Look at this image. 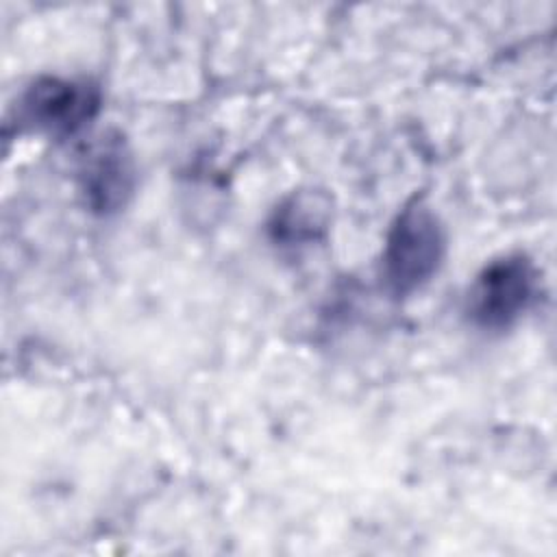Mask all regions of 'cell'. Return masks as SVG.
Here are the masks:
<instances>
[{
  "instance_id": "obj_2",
  "label": "cell",
  "mask_w": 557,
  "mask_h": 557,
  "mask_svg": "<svg viewBox=\"0 0 557 557\" xmlns=\"http://www.w3.org/2000/svg\"><path fill=\"white\" fill-rule=\"evenodd\" d=\"M535 270L522 255H505L490 261L468 294V313L483 329L513 324L535 298Z\"/></svg>"
},
{
  "instance_id": "obj_3",
  "label": "cell",
  "mask_w": 557,
  "mask_h": 557,
  "mask_svg": "<svg viewBox=\"0 0 557 557\" xmlns=\"http://www.w3.org/2000/svg\"><path fill=\"white\" fill-rule=\"evenodd\" d=\"M100 94L87 81L72 78H39L22 98V115L33 126L52 133L70 135L83 128L98 111Z\"/></svg>"
},
{
  "instance_id": "obj_1",
  "label": "cell",
  "mask_w": 557,
  "mask_h": 557,
  "mask_svg": "<svg viewBox=\"0 0 557 557\" xmlns=\"http://www.w3.org/2000/svg\"><path fill=\"white\" fill-rule=\"evenodd\" d=\"M446 250L437 215L422 202H409L394 220L383 250V276L392 294L407 296L437 272Z\"/></svg>"
},
{
  "instance_id": "obj_4",
  "label": "cell",
  "mask_w": 557,
  "mask_h": 557,
  "mask_svg": "<svg viewBox=\"0 0 557 557\" xmlns=\"http://www.w3.org/2000/svg\"><path fill=\"white\" fill-rule=\"evenodd\" d=\"M83 191L98 211L117 209L133 185L131 157L122 137L102 135L85 152L81 165Z\"/></svg>"
},
{
  "instance_id": "obj_5",
  "label": "cell",
  "mask_w": 557,
  "mask_h": 557,
  "mask_svg": "<svg viewBox=\"0 0 557 557\" xmlns=\"http://www.w3.org/2000/svg\"><path fill=\"white\" fill-rule=\"evenodd\" d=\"M331 220V202L320 191H298L289 196L272 215L270 233L274 242L305 244L318 239Z\"/></svg>"
}]
</instances>
